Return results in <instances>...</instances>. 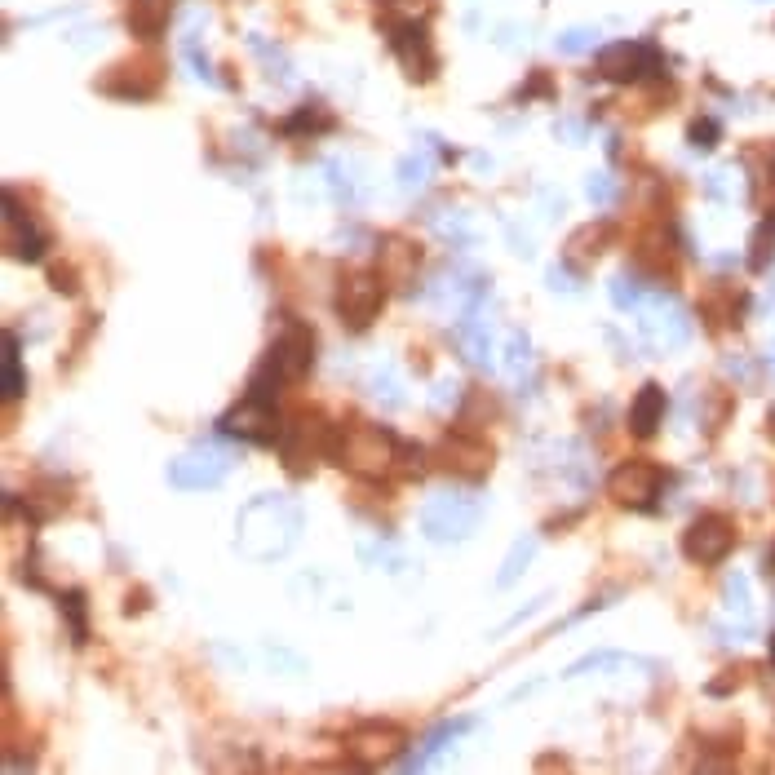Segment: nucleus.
Segmentation results:
<instances>
[{
  "label": "nucleus",
  "mask_w": 775,
  "mask_h": 775,
  "mask_svg": "<svg viewBox=\"0 0 775 775\" xmlns=\"http://www.w3.org/2000/svg\"><path fill=\"white\" fill-rule=\"evenodd\" d=\"M302 501L288 492H262L240 510L235 519V550L248 563H275V558L293 554V545L302 541Z\"/></svg>",
  "instance_id": "nucleus-1"
},
{
  "label": "nucleus",
  "mask_w": 775,
  "mask_h": 775,
  "mask_svg": "<svg viewBox=\"0 0 775 775\" xmlns=\"http://www.w3.org/2000/svg\"><path fill=\"white\" fill-rule=\"evenodd\" d=\"M399 452L403 439H395L386 426H341L333 443V461H341V470L359 474V479H386L390 465H399Z\"/></svg>",
  "instance_id": "nucleus-2"
},
{
  "label": "nucleus",
  "mask_w": 775,
  "mask_h": 775,
  "mask_svg": "<svg viewBox=\"0 0 775 775\" xmlns=\"http://www.w3.org/2000/svg\"><path fill=\"white\" fill-rule=\"evenodd\" d=\"M483 510H488V505H483L479 492H465V488L439 492L421 505V532H426V541H434V545H461L479 532Z\"/></svg>",
  "instance_id": "nucleus-3"
},
{
  "label": "nucleus",
  "mask_w": 775,
  "mask_h": 775,
  "mask_svg": "<svg viewBox=\"0 0 775 775\" xmlns=\"http://www.w3.org/2000/svg\"><path fill=\"white\" fill-rule=\"evenodd\" d=\"M638 341L651 355H674L691 341V315L674 293H647L638 306Z\"/></svg>",
  "instance_id": "nucleus-4"
},
{
  "label": "nucleus",
  "mask_w": 775,
  "mask_h": 775,
  "mask_svg": "<svg viewBox=\"0 0 775 775\" xmlns=\"http://www.w3.org/2000/svg\"><path fill=\"white\" fill-rule=\"evenodd\" d=\"M386 279L381 271H346L337 279V297H333V310L337 319L350 328V333H364L372 319L381 315L386 306Z\"/></svg>",
  "instance_id": "nucleus-5"
},
{
  "label": "nucleus",
  "mask_w": 775,
  "mask_h": 775,
  "mask_svg": "<svg viewBox=\"0 0 775 775\" xmlns=\"http://www.w3.org/2000/svg\"><path fill=\"white\" fill-rule=\"evenodd\" d=\"M235 465V452L222 448V443H200V448H186L182 457L169 461V483L178 492H213L226 483Z\"/></svg>",
  "instance_id": "nucleus-6"
},
{
  "label": "nucleus",
  "mask_w": 775,
  "mask_h": 775,
  "mask_svg": "<svg viewBox=\"0 0 775 775\" xmlns=\"http://www.w3.org/2000/svg\"><path fill=\"white\" fill-rule=\"evenodd\" d=\"M660 488H665V470L656 461L629 457L620 461L612 474H607V496L620 505V510H651L660 501Z\"/></svg>",
  "instance_id": "nucleus-7"
},
{
  "label": "nucleus",
  "mask_w": 775,
  "mask_h": 775,
  "mask_svg": "<svg viewBox=\"0 0 775 775\" xmlns=\"http://www.w3.org/2000/svg\"><path fill=\"white\" fill-rule=\"evenodd\" d=\"M310 364H315V333L302 324V319H284V328L275 333L271 341V350H266V359H262V368L266 372H275L279 381H302Z\"/></svg>",
  "instance_id": "nucleus-8"
},
{
  "label": "nucleus",
  "mask_w": 775,
  "mask_h": 775,
  "mask_svg": "<svg viewBox=\"0 0 775 775\" xmlns=\"http://www.w3.org/2000/svg\"><path fill=\"white\" fill-rule=\"evenodd\" d=\"M731 550H736V523H731L727 514L709 510L682 532V554H687L696 567H718Z\"/></svg>",
  "instance_id": "nucleus-9"
},
{
  "label": "nucleus",
  "mask_w": 775,
  "mask_h": 775,
  "mask_svg": "<svg viewBox=\"0 0 775 775\" xmlns=\"http://www.w3.org/2000/svg\"><path fill=\"white\" fill-rule=\"evenodd\" d=\"M660 71V54L643 40H612V45L598 49V76L612 80V85H629V80H643Z\"/></svg>",
  "instance_id": "nucleus-10"
},
{
  "label": "nucleus",
  "mask_w": 775,
  "mask_h": 775,
  "mask_svg": "<svg viewBox=\"0 0 775 775\" xmlns=\"http://www.w3.org/2000/svg\"><path fill=\"white\" fill-rule=\"evenodd\" d=\"M399 749H408V731L399 722H359L346 736V753L359 767H377V762H395Z\"/></svg>",
  "instance_id": "nucleus-11"
},
{
  "label": "nucleus",
  "mask_w": 775,
  "mask_h": 775,
  "mask_svg": "<svg viewBox=\"0 0 775 775\" xmlns=\"http://www.w3.org/2000/svg\"><path fill=\"white\" fill-rule=\"evenodd\" d=\"M217 430L231 434V439H248V443H279V417H275V403H262L253 395H240L231 412L217 421Z\"/></svg>",
  "instance_id": "nucleus-12"
},
{
  "label": "nucleus",
  "mask_w": 775,
  "mask_h": 775,
  "mask_svg": "<svg viewBox=\"0 0 775 775\" xmlns=\"http://www.w3.org/2000/svg\"><path fill=\"white\" fill-rule=\"evenodd\" d=\"M390 49H395V58L403 62L408 80H434V71H439V58H434L430 31L421 27L417 18H403V23H390Z\"/></svg>",
  "instance_id": "nucleus-13"
},
{
  "label": "nucleus",
  "mask_w": 775,
  "mask_h": 775,
  "mask_svg": "<svg viewBox=\"0 0 775 775\" xmlns=\"http://www.w3.org/2000/svg\"><path fill=\"white\" fill-rule=\"evenodd\" d=\"M45 244H49L45 231L31 222V213H23L18 195L5 191V248H9V257H18V262H40V257H45Z\"/></svg>",
  "instance_id": "nucleus-14"
},
{
  "label": "nucleus",
  "mask_w": 775,
  "mask_h": 775,
  "mask_svg": "<svg viewBox=\"0 0 775 775\" xmlns=\"http://www.w3.org/2000/svg\"><path fill=\"white\" fill-rule=\"evenodd\" d=\"M439 461L448 465V470H457V474H488L492 470V448L479 439V434H443V443H439Z\"/></svg>",
  "instance_id": "nucleus-15"
},
{
  "label": "nucleus",
  "mask_w": 775,
  "mask_h": 775,
  "mask_svg": "<svg viewBox=\"0 0 775 775\" xmlns=\"http://www.w3.org/2000/svg\"><path fill=\"white\" fill-rule=\"evenodd\" d=\"M417 266H421V248L412 240H403V235H386V240H381L377 271L390 288H408L412 279H417Z\"/></svg>",
  "instance_id": "nucleus-16"
},
{
  "label": "nucleus",
  "mask_w": 775,
  "mask_h": 775,
  "mask_svg": "<svg viewBox=\"0 0 775 775\" xmlns=\"http://www.w3.org/2000/svg\"><path fill=\"white\" fill-rule=\"evenodd\" d=\"M660 421H665V390L656 381H647L634 395V403H629V434L634 439H651L660 430Z\"/></svg>",
  "instance_id": "nucleus-17"
},
{
  "label": "nucleus",
  "mask_w": 775,
  "mask_h": 775,
  "mask_svg": "<svg viewBox=\"0 0 775 775\" xmlns=\"http://www.w3.org/2000/svg\"><path fill=\"white\" fill-rule=\"evenodd\" d=\"M173 0H129V31L138 40H160L169 31Z\"/></svg>",
  "instance_id": "nucleus-18"
},
{
  "label": "nucleus",
  "mask_w": 775,
  "mask_h": 775,
  "mask_svg": "<svg viewBox=\"0 0 775 775\" xmlns=\"http://www.w3.org/2000/svg\"><path fill=\"white\" fill-rule=\"evenodd\" d=\"M457 341H461L465 355H470V364L488 368L492 359H496V350H492V324H483L479 310H470V315H465L461 324H457Z\"/></svg>",
  "instance_id": "nucleus-19"
},
{
  "label": "nucleus",
  "mask_w": 775,
  "mask_h": 775,
  "mask_svg": "<svg viewBox=\"0 0 775 775\" xmlns=\"http://www.w3.org/2000/svg\"><path fill=\"white\" fill-rule=\"evenodd\" d=\"M612 222H589V226H581V231H572V240H567V248H563V262H585V257H598L607 244H612Z\"/></svg>",
  "instance_id": "nucleus-20"
},
{
  "label": "nucleus",
  "mask_w": 775,
  "mask_h": 775,
  "mask_svg": "<svg viewBox=\"0 0 775 775\" xmlns=\"http://www.w3.org/2000/svg\"><path fill=\"white\" fill-rule=\"evenodd\" d=\"M607 669H647V660L629 656V651H598V656H585L576 665H567L563 678H581V674H607Z\"/></svg>",
  "instance_id": "nucleus-21"
},
{
  "label": "nucleus",
  "mask_w": 775,
  "mask_h": 775,
  "mask_svg": "<svg viewBox=\"0 0 775 775\" xmlns=\"http://www.w3.org/2000/svg\"><path fill=\"white\" fill-rule=\"evenodd\" d=\"M501 368L505 377H523L527 368H532V337L523 333V328H510L501 341Z\"/></svg>",
  "instance_id": "nucleus-22"
},
{
  "label": "nucleus",
  "mask_w": 775,
  "mask_h": 775,
  "mask_svg": "<svg viewBox=\"0 0 775 775\" xmlns=\"http://www.w3.org/2000/svg\"><path fill=\"white\" fill-rule=\"evenodd\" d=\"M532 558H536V536H519V541L510 545V554H505L501 572H496V589H510L527 567H532Z\"/></svg>",
  "instance_id": "nucleus-23"
},
{
  "label": "nucleus",
  "mask_w": 775,
  "mask_h": 775,
  "mask_svg": "<svg viewBox=\"0 0 775 775\" xmlns=\"http://www.w3.org/2000/svg\"><path fill=\"white\" fill-rule=\"evenodd\" d=\"M722 612L731 620H740V625H753V598H749V581H744L740 572L727 576V585H722Z\"/></svg>",
  "instance_id": "nucleus-24"
},
{
  "label": "nucleus",
  "mask_w": 775,
  "mask_h": 775,
  "mask_svg": "<svg viewBox=\"0 0 775 775\" xmlns=\"http://www.w3.org/2000/svg\"><path fill=\"white\" fill-rule=\"evenodd\" d=\"M27 377H23V346L14 333H5V399H23Z\"/></svg>",
  "instance_id": "nucleus-25"
},
{
  "label": "nucleus",
  "mask_w": 775,
  "mask_h": 775,
  "mask_svg": "<svg viewBox=\"0 0 775 775\" xmlns=\"http://www.w3.org/2000/svg\"><path fill=\"white\" fill-rule=\"evenodd\" d=\"M248 49H253L257 58L266 62V71H271V80H279V85H288L293 80V62H288L284 49H271L262 36H248Z\"/></svg>",
  "instance_id": "nucleus-26"
},
{
  "label": "nucleus",
  "mask_w": 775,
  "mask_h": 775,
  "mask_svg": "<svg viewBox=\"0 0 775 775\" xmlns=\"http://www.w3.org/2000/svg\"><path fill=\"white\" fill-rule=\"evenodd\" d=\"M333 129V116H328L324 107H302L297 116L284 120V133L288 138H297V133H328Z\"/></svg>",
  "instance_id": "nucleus-27"
},
{
  "label": "nucleus",
  "mask_w": 775,
  "mask_h": 775,
  "mask_svg": "<svg viewBox=\"0 0 775 775\" xmlns=\"http://www.w3.org/2000/svg\"><path fill=\"white\" fill-rule=\"evenodd\" d=\"M426 178H430V155L426 151H408V155H403V160H399V186H403V191H421Z\"/></svg>",
  "instance_id": "nucleus-28"
},
{
  "label": "nucleus",
  "mask_w": 775,
  "mask_h": 775,
  "mask_svg": "<svg viewBox=\"0 0 775 775\" xmlns=\"http://www.w3.org/2000/svg\"><path fill=\"white\" fill-rule=\"evenodd\" d=\"M558 45V54H567V58H576V54H589V49L598 45V31L594 27H567L563 36L554 40Z\"/></svg>",
  "instance_id": "nucleus-29"
},
{
  "label": "nucleus",
  "mask_w": 775,
  "mask_h": 775,
  "mask_svg": "<svg viewBox=\"0 0 775 775\" xmlns=\"http://www.w3.org/2000/svg\"><path fill=\"white\" fill-rule=\"evenodd\" d=\"M372 395L386 403V408H403V386H399L395 368H377V372H372Z\"/></svg>",
  "instance_id": "nucleus-30"
},
{
  "label": "nucleus",
  "mask_w": 775,
  "mask_h": 775,
  "mask_svg": "<svg viewBox=\"0 0 775 775\" xmlns=\"http://www.w3.org/2000/svg\"><path fill=\"white\" fill-rule=\"evenodd\" d=\"M643 288H638V279L634 275H616L612 279V302L620 306V310H638V306H643Z\"/></svg>",
  "instance_id": "nucleus-31"
},
{
  "label": "nucleus",
  "mask_w": 775,
  "mask_h": 775,
  "mask_svg": "<svg viewBox=\"0 0 775 775\" xmlns=\"http://www.w3.org/2000/svg\"><path fill=\"white\" fill-rule=\"evenodd\" d=\"M62 612H67V620H71V638L76 643H85V594L80 589H71V594H62Z\"/></svg>",
  "instance_id": "nucleus-32"
},
{
  "label": "nucleus",
  "mask_w": 775,
  "mask_h": 775,
  "mask_svg": "<svg viewBox=\"0 0 775 775\" xmlns=\"http://www.w3.org/2000/svg\"><path fill=\"white\" fill-rule=\"evenodd\" d=\"M771 257H775V213H771V222H762L758 235H753V266L762 271Z\"/></svg>",
  "instance_id": "nucleus-33"
},
{
  "label": "nucleus",
  "mask_w": 775,
  "mask_h": 775,
  "mask_svg": "<svg viewBox=\"0 0 775 775\" xmlns=\"http://www.w3.org/2000/svg\"><path fill=\"white\" fill-rule=\"evenodd\" d=\"M585 195L594 204H612L616 200V178H612V173H589V178H585Z\"/></svg>",
  "instance_id": "nucleus-34"
},
{
  "label": "nucleus",
  "mask_w": 775,
  "mask_h": 775,
  "mask_svg": "<svg viewBox=\"0 0 775 775\" xmlns=\"http://www.w3.org/2000/svg\"><path fill=\"white\" fill-rule=\"evenodd\" d=\"M328 182H333V195H337V200H346V204H355V200H359V186L350 182V169H341L337 160L328 164Z\"/></svg>",
  "instance_id": "nucleus-35"
},
{
  "label": "nucleus",
  "mask_w": 775,
  "mask_h": 775,
  "mask_svg": "<svg viewBox=\"0 0 775 775\" xmlns=\"http://www.w3.org/2000/svg\"><path fill=\"white\" fill-rule=\"evenodd\" d=\"M687 138L691 142H696V151H709L713 147V142H718V120H696V124H691V133H687Z\"/></svg>",
  "instance_id": "nucleus-36"
},
{
  "label": "nucleus",
  "mask_w": 775,
  "mask_h": 775,
  "mask_svg": "<svg viewBox=\"0 0 775 775\" xmlns=\"http://www.w3.org/2000/svg\"><path fill=\"white\" fill-rule=\"evenodd\" d=\"M709 195H713V200H731V173L727 169L709 173Z\"/></svg>",
  "instance_id": "nucleus-37"
},
{
  "label": "nucleus",
  "mask_w": 775,
  "mask_h": 775,
  "mask_svg": "<svg viewBox=\"0 0 775 775\" xmlns=\"http://www.w3.org/2000/svg\"><path fill=\"white\" fill-rule=\"evenodd\" d=\"M54 284H58V293H80V288H76V275L62 271V266H54Z\"/></svg>",
  "instance_id": "nucleus-38"
},
{
  "label": "nucleus",
  "mask_w": 775,
  "mask_h": 775,
  "mask_svg": "<svg viewBox=\"0 0 775 775\" xmlns=\"http://www.w3.org/2000/svg\"><path fill=\"white\" fill-rule=\"evenodd\" d=\"M550 284H554V293H558V288H563V293H576V288H572V275H567L563 266H550Z\"/></svg>",
  "instance_id": "nucleus-39"
},
{
  "label": "nucleus",
  "mask_w": 775,
  "mask_h": 775,
  "mask_svg": "<svg viewBox=\"0 0 775 775\" xmlns=\"http://www.w3.org/2000/svg\"><path fill=\"white\" fill-rule=\"evenodd\" d=\"M558 133H563L567 142H581V138H585V129H581V124H572V120H563V124H558Z\"/></svg>",
  "instance_id": "nucleus-40"
},
{
  "label": "nucleus",
  "mask_w": 775,
  "mask_h": 775,
  "mask_svg": "<svg viewBox=\"0 0 775 775\" xmlns=\"http://www.w3.org/2000/svg\"><path fill=\"white\" fill-rule=\"evenodd\" d=\"M771 660H775V638H771Z\"/></svg>",
  "instance_id": "nucleus-41"
}]
</instances>
